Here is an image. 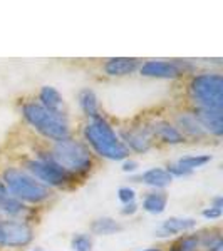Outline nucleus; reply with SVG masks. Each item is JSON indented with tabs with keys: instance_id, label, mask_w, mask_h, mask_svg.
Masks as SVG:
<instances>
[{
	"instance_id": "nucleus-10",
	"label": "nucleus",
	"mask_w": 223,
	"mask_h": 251,
	"mask_svg": "<svg viewBox=\"0 0 223 251\" xmlns=\"http://www.w3.org/2000/svg\"><path fill=\"white\" fill-rule=\"evenodd\" d=\"M123 137L126 141V148L133 149L136 152H146L151 149L153 144V134L149 127H139V129H129L123 131Z\"/></svg>"
},
{
	"instance_id": "nucleus-20",
	"label": "nucleus",
	"mask_w": 223,
	"mask_h": 251,
	"mask_svg": "<svg viewBox=\"0 0 223 251\" xmlns=\"http://www.w3.org/2000/svg\"><path fill=\"white\" fill-rule=\"evenodd\" d=\"M26 208H24L22 201L15 200L14 196H5L0 200V213L7 214V216H20Z\"/></svg>"
},
{
	"instance_id": "nucleus-18",
	"label": "nucleus",
	"mask_w": 223,
	"mask_h": 251,
	"mask_svg": "<svg viewBox=\"0 0 223 251\" xmlns=\"http://www.w3.org/2000/svg\"><path fill=\"white\" fill-rule=\"evenodd\" d=\"M79 104L83 112L86 114L89 119H94L99 116V107H97V97L91 89H84L79 96Z\"/></svg>"
},
{
	"instance_id": "nucleus-5",
	"label": "nucleus",
	"mask_w": 223,
	"mask_h": 251,
	"mask_svg": "<svg viewBox=\"0 0 223 251\" xmlns=\"http://www.w3.org/2000/svg\"><path fill=\"white\" fill-rule=\"evenodd\" d=\"M190 94L196 102V107L223 109V77L217 72L195 75L190 82Z\"/></svg>"
},
{
	"instance_id": "nucleus-19",
	"label": "nucleus",
	"mask_w": 223,
	"mask_h": 251,
	"mask_svg": "<svg viewBox=\"0 0 223 251\" xmlns=\"http://www.w3.org/2000/svg\"><path fill=\"white\" fill-rule=\"evenodd\" d=\"M91 229L94 234H101V236H108V234L117 233L123 229V226L117 221H114L112 218H99L91 225Z\"/></svg>"
},
{
	"instance_id": "nucleus-31",
	"label": "nucleus",
	"mask_w": 223,
	"mask_h": 251,
	"mask_svg": "<svg viewBox=\"0 0 223 251\" xmlns=\"http://www.w3.org/2000/svg\"><path fill=\"white\" fill-rule=\"evenodd\" d=\"M5 196H9V191H7L5 184L0 181V200H2V198H5Z\"/></svg>"
},
{
	"instance_id": "nucleus-27",
	"label": "nucleus",
	"mask_w": 223,
	"mask_h": 251,
	"mask_svg": "<svg viewBox=\"0 0 223 251\" xmlns=\"http://www.w3.org/2000/svg\"><path fill=\"white\" fill-rule=\"evenodd\" d=\"M136 211H138L136 203H128V204H124L123 209H121V213H123L124 216H131V214H135Z\"/></svg>"
},
{
	"instance_id": "nucleus-29",
	"label": "nucleus",
	"mask_w": 223,
	"mask_h": 251,
	"mask_svg": "<svg viewBox=\"0 0 223 251\" xmlns=\"http://www.w3.org/2000/svg\"><path fill=\"white\" fill-rule=\"evenodd\" d=\"M208 251H223V241L220 240V238H218V240L210 246Z\"/></svg>"
},
{
	"instance_id": "nucleus-8",
	"label": "nucleus",
	"mask_w": 223,
	"mask_h": 251,
	"mask_svg": "<svg viewBox=\"0 0 223 251\" xmlns=\"http://www.w3.org/2000/svg\"><path fill=\"white\" fill-rule=\"evenodd\" d=\"M139 72L144 77L176 79L180 74H183V66L176 60H148L139 66Z\"/></svg>"
},
{
	"instance_id": "nucleus-13",
	"label": "nucleus",
	"mask_w": 223,
	"mask_h": 251,
	"mask_svg": "<svg viewBox=\"0 0 223 251\" xmlns=\"http://www.w3.org/2000/svg\"><path fill=\"white\" fill-rule=\"evenodd\" d=\"M136 179L138 183H144L151 186V188L160 189V188H166V186L171 183L173 176L165 168H151L148 171H144L143 174H139Z\"/></svg>"
},
{
	"instance_id": "nucleus-12",
	"label": "nucleus",
	"mask_w": 223,
	"mask_h": 251,
	"mask_svg": "<svg viewBox=\"0 0 223 251\" xmlns=\"http://www.w3.org/2000/svg\"><path fill=\"white\" fill-rule=\"evenodd\" d=\"M151 134L160 137L163 143H168V144H181L185 141V136L178 131V127L171 126L166 121H158L151 126Z\"/></svg>"
},
{
	"instance_id": "nucleus-28",
	"label": "nucleus",
	"mask_w": 223,
	"mask_h": 251,
	"mask_svg": "<svg viewBox=\"0 0 223 251\" xmlns=\"http://www.w3.org/2000/svg\"><path fill=\"white\" fill-rule=\"evenodd\" d=\"M138 169V163L136 161H124V164H123V171L124 173H135Z\"/></svg>"
},
{
	"instance_id": "nucleus-25",
	"label": "nucleus",
	"mask_w": 223,
	"mask_h": 251,
	"mask_svg": "<svg viewBox=\"0 0 223 251\" xmlns=\"http://www.w3.org/2000/svg\"><path fill=\"white\" fill-rule=\"evenodd\" d=\"M166 171H168L171 176H188V174H192L193 171H188V169L181 168L180 164H169L168 168H166Z\"/></svg>"
},
{
	"instance_id": "nucleus-9",
	"label": "nucleus",
	"mask_w": 223,
	"mask_h": 251,
	"mask_svg": "<svg viewBox=\"0 0 223 251\" xmlns=\"http://www.w3.org/2000/svg\"><path fill=\"white\" fill-rule=\"evenodd\" d=\"M193 116L196 117V121L203 127L205 132H210L213 136H222L223 132V114L222 111L217 109H203L196 107L193 112Z\"/></svg>"
},
{
	"instance_id": "nucleus-7",
	"label": "nucleus",
	"mask_w": 223,
	"mask_h": 251,
	"mask_svg": "<svg viewBox=\"0 0 223 251\" xmlns=\"http://www.w3.org/2000/svg\"><path fill=\"white\" fill-rule=\"evenodd\" d=\"M34 231L27 223L17 220L0 221V245L7 248H24L32 241Z\"/></svg>"
},
{
	"instance_id": "nucleus-30",
	"label": "nucleus",
	"mask_w": 223,
	"mask_h": 251,
	"mask_svg": "<svg viewBox=\"0 0 223 251\" xmlns=\"http://www.w3.org/2000/svg\"><path fill=\"white\" fill-rule=\"evenodd\" d=\"M213 208H218V209L223 208V198L222 196H217L213 200Z\"/></svg>"
},
{
	"instance_id": "nucleus-23",
	"label": "nucleus",
	"mask_w": 223,
	"mask_h": 251,
	"mask_svg": "<svg viewBox=\"0 0 223 251\" xmlns=\"http://www.w3.org/2000/svg\"><path fill=\"white\" fill-rule=\"evenodd\" d=\"M198 245H200V238L195 236V234H190V236L181 238L175 245L173 251H195Z\"/></svg>"
},
{
	"instance_id": "nucleus-11",
	"label": "nucleus",
	"mask_w": 223,
	"mask_h": 251,
	"mask_svg": "<svg viewBox=\"0 0 223 251\" xmlns=\"http://www.w3.org/2000/svg\"><path fill=\"white\" fill-rule=\"evenodd\" d=\"M139 69V60L129 57H114L104 62V72L111 77H123L129 75Z\"/></svg>"
},
{
	"instance_id": "nucleus-1",
	"label": "nucleus",
	"mask_w": 223,
	"mask_h": 251,
	"mask_svg": "<svg viewBox=\"0 0 223 251\" xmlns=\"http://www.w3.org/2000/svg\"><path fill=\"white\" fill-rule=\"evenodd\" d=\"M84 137L101 157H106V159L111 161H121L129 156V149L116 136L114 129L103 116H97L89 121L86 127H84Z\"/></svg>"
},
{
	"instance_id": "nucleus-17",
	"label": "nucleus",
	"mask_w": 223,
	"mask_h": 251,
	"mask_svg": "<svg viewBox=\"0 0 223 251\" xmlns=\"http://www.w3.org/2000/svg\"><path fill=\"white\" fill-rule=\"evenodd\" d=\"M166 204H168V196L163 191H151L143 200V209L151 214H161L166 209Z\"/></svg>"
},
{
	"instance_id": "nucleus-26",
	"label": "nucleus",
	"mask_w": 223,
	"mask_h": 251,
	"mask_svg": "<svg viewBox=\"0 0 223 251\" xmlns=\"http://www.w3.org/2000/svg\"><path fill=\"white\" fill-rule=\"evenodd\" d=\"M203 218H206V220H217V218L222 216V209L218 208H213V206H210V208L203 209Z\"/></svg>"
},
{
	"instance_id": "nucleus-3",
	"label": "nucleus",
	"mask_w": 223,
	"mask_h": 251,
	"mask_svg": "<svg viewBox=\"0 0 223 251\" xmlns=\"http://www.w3.org/2000/svg\"><path fill=\"white\" fill-rule=\"evenodd\" d=\"M3 184L7 191L12 193V196L19 201H27L32 204H39L51 198V189L42 183H39L35 177H32L29 173L20 171V169L9 168L3 171Z\"/></svg>"
},
{
	"instance_id": "nucleus-15",
	"label": "nucleus",
	"mask_w": 223,
	"mask_h": 251,
	"mask_svg": "<svg viewBox=\"0 0 223 251\" xmlns=\"http://www.w3.org/2000/svg\"><path fill=\"white\" fill-rule=\"evenodd\" d=\"M195 226H196V221L193 218H169L161 225L158 236H171V234L190 231Z\"/></svg>"
},
{
	"instance_id": "nucleus-4",
	"label": "nucleus",
	"mask_w": 223,
	"mask_h": 251,
	"mask_svg": "<svg viewBox=\"0 0 223 251\" xmlns=\"http://www.w3.org/2000/svg\"><path fill=\"white\" fill-rule=\"evenodd\" d=\"M51 157L56 164H59L60 168L74 176L86 174L92 166V157L87 146L74 139H64L56 143Z\"/></svg>"
},
{
	"instance_id": "nucleus-22",
	"label": "nucleus",
	"mask_w": 223,
	"mask_h": 251,
	"mask_svg": "<svg viewBox=\"0 0 223 251\" xmlns=\"http://www.w3.org/2000/svg\"><path fill=\"white\" fill-rule=\"evenodd\" d=\"M71 248L74 251H91L92 250L91 236H87V234H84V233H79V234H76V236H72Z\"/></svg>"
},
{
	"instance_id": "nucleus-16",
	"label": "nucleus",
	"mask_w": 223,
	"mask_h": 251,
	"mask_svg": "<svg viewBox=\"0 0 223 251\" xmlns=\"http://www.w3.org/2000/svg\"><path fill=\"white\" fill-rule=\"evenodd\" d=\"M176 123H178V127H180L178 131L183 136L188 134L192 137H203L206 134L193 114H180L176 117Z\"/></svg>"
},
{
	"instance_id": "nucleus-14",
	"label": "nucleus",
	"mask_w": 223,
	"mask_h": 251,
	"mask_svg": "<svg viewBox=\"0 0 223 251\" xmlns=\"http://www.w3.org/2000/svg\"><path fill=\"white\" fill-rule=\"evenodd\" d=\"M39 99H40V106L44 109L51 112H56V114H64V99L62 96L59 94V91H56L54 87L51 86H44L40 89V94H39Z\"/></svg>"
},
{
	"instance_id": "nucleus-2",
	"label": "nucleus",
	"mask_w": 223,
	"mask_h": 251,
	"mask_svg": "<svg viewBox=\"0 0 223 251\" xmlns=\"http://www.w3.org/2000/svg\"><path fill=\"white\" fill-rule=\"evenodd\" d=\"M22 114L26 117V121L32 127H35L42 136L49 137V139L56 141H64L69 139V124L64 114H56L47 109H44L37 102H29L22 107Z\"/></svg>"
},
{
	"instance_id": "nucleus-33",
	"label": "nucleus",
	"mask_w": 223,
	"mask_h": 251,
	"mask_svg": "<svg viewBox=\"0 0 223 251\" xmlns=\"http://www.w3.org/2000/svg\"><path fill=\"white\" fill-rule=\"evenodd\" d=\"M34 251H40V250H34Z\"/></svg>"
},
{
	"instance_id": "nucleus-21",
	"label": "nucleus",
	"mask_w": 223,
	"mask_h": 251,
	"mask_svg": "<svg viewBox=\"0 0 223 251\" xmlns=\"http://www.w3.org/2000/svg\"><path fill=\"white\" fill-rule=\"evenodd\" d=\"M210 161H212V156H208V154H203V156H185V157H181V159L178 161L176 164H180L181 168L188 169V171H193V169L201 168V166H205L206 163H210Z\"/></svg>"
},
{
	"instance_id": "nucleus-32",
	"label": "nucleus",
	"mask_w": 223,
	"mask_h": 251,
	"mask_svg": "<svg viewBox=\"0 0 223 251\" xmlns=\"http://www.w3.org/2000/svg\"><path fill=\"white\" fill-rule=\"evenodd\" d=\"M144 251H160V250H155V248H151V250H144Z\"/></svg>"
},
{
	"instance_id": "nucleus-6",
	"label": "nucleus",
	"mask_w": 223,
	"mask_h": 251,
	"mask_svg": "<svg viewBox=\"0 0 223 251\" xmlns=\"http://www.w3.org/2000/svg\"><path fill=\"white\" fill-rule=\"evenodd\" d=\"M27 171L30 173L32 177L42 183L44 186H52V188H59V186H66L67 183L74 181V174L67 173L59 164L52 161L51 156H42L39 159H32L27 163Z\"/></svg>"
},
{
	"instance_id": "nucleus-24",
	"label": "nucleus",
	"mask_w": 223,
	"mask_h": 251,
	"mask_svg": "<svg viewBox=\"0 0 223 251\" xmlns=\"http://www.w3.org/2000/svg\"><path fill=\"white\" fill-rule=\"evenodd\" d=\"M117 198H119V201H121V203H124V204L135 203L136 193H135V189L124 186V188H119V191H117Z\"/></svg>"
}]
</instances>
